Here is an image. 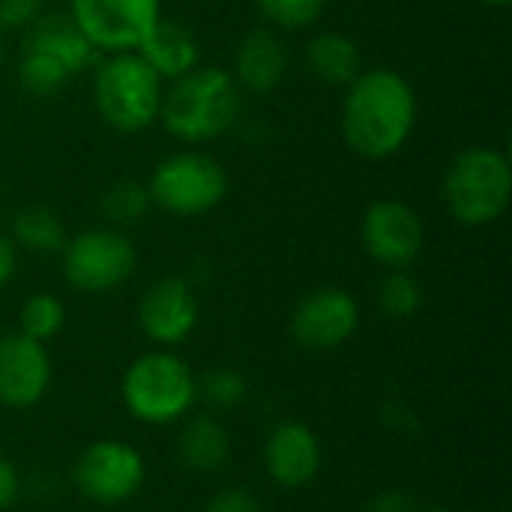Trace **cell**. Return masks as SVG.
Masks as SVG:
<instances>
[{
	"instance_id": "6da1fadb",
	"label": "cell",
	"mask_w": 512,
	"mask_h": 512,
	"mask_svg": "<svg viewBox=\"0 0 512 512\" xmlns=\"http://www.w3.org/2000/svg\"><path fill=\"white\" fill-rule=\"evenodd\" d=\"M417 126V93L411 81L387 66L363 69L342 99V138L369 159L381 162L396 156Z\"/></svg>"
},
{
	"instance_id": "7a4b0ae2",
	"label": "cell",
	"mask_w": 512,
	"mask_h": 512,
	"mask_svg": "<svg viewBox=\"0 0 512 512\" xmlns=\"http://www.w3.org/2000/svg\"><path fill=\"white\" fill-rule=\"evenodd\" d=\"M243 108V90L219 66H198L165 84L159 123L183 144H204L225 135Z\"/></svg>"
},
{
	"instance_id": "3957f363",
	"label": "cell",
	"mask_w": 512,
	"mask_h": 512,
	"mask_svg": "<svg viewBox=\"0 0 512 512\" xmlns=\"http://www.w3.org/2000/svg\"><path fill=\"white\" fill-rule=\"evenodd\" d=\"M165 81L138 51L102 54L93 63V105L114 132L135 135L159 120Z\"/></svg>"
},
{
	"instance_id": "277c9868",
	"label": "cell",
	"mask_w": 512,
	"mask_h": 512,
	"mask_svg": "<svg viewBox=\"0 0 512 512\" xmlns=\"http://www.w3.org/2000/svg\"><path fill=\"white\" fill-rule=\"evenodd\" d=\"M441 195L447 213L465 228H486L498 222L510 207V156L498 147L462 150L447 165Z\"/></svg>"
},
{
	"instance_id": "5b68a950",
	"label": "cell",
	"mask_w": 512,
	"mask_h": 512,
	"mask_svg": "<svg viewBox=\"0 0 512 512\" xmlns=\"http://www.w3.org/2000/svg\"><path fill=\"white\" fill-rule=\"evenodd\" d=\"M150 204L171 216H204L228 195L225 168L201 150L165 156L147 180Z\"/></svg>"
},
{
	"instance_id": "8992f818",
	"label": "cell",
	"mask_w": 512,
	"mask_h": 512,
	"mask_svg": "<svg viewBox=\"0 0 512 512\" xmlns=\"http://www.w3.org/2000/svg\"><path fill=\"white\" fill-rule=\"evenodd\" d=\"M198 384L192 369L165 351L144 354L123 378L126 408L144 423H171L183 417L195 402Z\"/></svg>"
},
{
	"instance_id": "52a82bcc",
	"label": "cell",
	"mask_w": 512,
	"mask_h": 512,
	"mask_svg": "<svg viewBox=\"0 0 512 512\" xmlns=\"http://www.w3.org/2000/svg\"><path fill=\"white\" fill-rule=\"evenodd\" d=\"M63 273L66 282L84 294H102L120 288L135 270V246L126 231L102 225L87 228L63 243Z\"/></svg>"
},
{
	"instance_id": "ba28073f",
	"label": "cell",
	"mask_w": 512,
	"mask_h": 512,
	"mask_svg": "<svg viewBox=\"0 0 512 512\" xmlns=\"http://www.w3.org/2000/svg\"><path fill=\"white\" fill-rule=\"evenodd\" d=\"M72 24L99 54L135 51L162 18V0H69Z\"/></svg>"
},
{
	"instance_id": "9c48e42d",
	"label": "cell",
	"mask_w": 512,
	"mask_h": 512,
	"mask_svg": "<svg viewBox=\"0 0 512 512\" xmlns=\"http://www.w3.org/2000/svg\"><path fill=\"white\" fill-rule=\"evenodd\" d=\"M360 240L369 258L381 267L408 270L426 246V225L411 204L399 198H381L366 207Z\"/></svg>"
},
{
	"instance_id": "30bf717a",
	"label": "cell",
	"mask_w": 512,
	"mask_h": 512,
	"mask_svg": "<svg viewBox=\"0 0 512 512\" xmlns=\"http://www.w3.org/2000/svg\"><path fill=\"white\" fill-rule=\"evenodd\" d=\"M75 486L96 504H120L132 498L144 483L141 456L120 441H96L75 462Z\"/></svg>"
},
{
	"instance_id": "8fae6325",
	"label": "cell",
	"mask_w": 512,
	"mask_h": 512,
	"mask_svg": "<svg viewBox=\"0 0 512 512\" xmlns=\"http://www.w3.org/2000/svg\"><path fill=\"white\" fill-rule=\"evenodd\" d=\"M357 324L360 309L348 291L315 288L297 303L291 315V336L309 351H330L348 342Z\"/></svg>"
},
{
	"instance_id": "7c38bea8",
	"label": "cell",
	"mask_w": 512,
	"mask_h": 512,
	"mask_svg": "<svg viewBox=\"0 0 512 512\" xmlns=\"http://www.w3.org/2000/svg\"><path fill=\"white\" fill-rule=\"evenodd\" d=\"M198 315H201V306H198L192 285L177 276L153 282L138 303L141 330L150 342H159V345L183 342L195 330Z\"/></svg>"
},
{
	"instance_id": "4fadbf2b",
	"label": "cell",
	"mask_w": 512,
	"mask_h": 512,
	"mask_svg": "<svg viewBox=\"0 0 512 512\" xmlns=\"http://www.w3.org/2000/svg\"><path fill=\"white\" fill-rule=\"evenodd\" d=\"M51 363L42 342L15 333L0 339V402L9 408L36 405L48 387Z\"/></svg>"
},
{
	"instance_id": "5bb4252c",
	"label": "cell",
	"mask_w": 512,
	"mask_h": 512,
	"mask_svg": "<svg viewBox=\"0 0 512 512\" xmlns=\"http://www.w3.org/2000/svg\"><path fill=\"white\" fill-rule=\"evenodd\" d=\"M285 72H288V51H285V42L270 27L249 30L240 39L234 51V69H231L240 90L267 96L282 84Z\"/></svg>"
},
{
	"instance_id": "9a60e30c",
	"label": "cell",
	"mask_w": 512,
	"mask_h": 512,
	"mask_svg": "<svg viewBox=\"0 0 512 512\" xmlns=\"http://www.w3.org/2000/svg\"><path fill=\"white\" fill-rule=\"evenodd\" d=\"M264 462H267V474L279 486H288V489L306 486L309 480H315L321 468L318 438L303 423H282L267 441Z\"/></svg>"
},
{
	"instance_id": "2e32d148",
	"label": "cell",
	"mask_w": 512,
	"mask_h": 512,
	"mask_svg": "<svg viewBox=\"0 0 512 512\" xmlns=\"http://www.w3.org/2000/svg\"><path fill=\"white\" fill-rule=\"evenodd\" d=\"M147 66L168 84L183 78L186 72L201 66V42L195 39V33L171 18H159L156 27L141 39V45L135 48Z\"/></svg>"
},
{
	"instance_id": "e0dca14e",
	"label": "cell",
	"mask_w": 512,
	"mask_h": 512,
	"mask_svg": "<svg viewBox=\"0 0 512 512\" xmlns=\"http://www.w3.org/2000/svg\"><path fill=\"white\" fill-rule=\"evenodd\" d=\"M24 48H36L57 63L69 69V75H81L93 69L96 63V48L81 36V30L72 24L69 15H39L27 30H24Z\"/></svg>"
},
{
	"instance_id": "ac0fdd59",
	"label": "cell",
	"mask_w": 512,
	"mask_h": 512,
	"mask_svg": "<svg viewBox=\"0 0 512 512\" xmlns=\"http://www.w3.org/2000/svg\"><path fill=\"white\" fill-rule=\"evenodd\" d=\"M306 66L309 72L333 87H348L363 72L360 45L345 33H318L306 45Z\"/></svg>"
},
{
	"instance_id": "d6986e66",
	"label": "cell",
	"mask_w": 512,
	"mask_h": 512,
	"mask_svg": "<svg viewBox=\"0 0 512 512\" xmlns=\"http://www.w3.org/2000/svg\"><path fill=\"white\" fill-rule=\"evenodd\" d=\"M231 441L222 423H216L213 417H195L189 420V426L183 429L180 438V456L192 471H216L222 468V462L228 459Z\"/></svg>"
},
{
	"instance_id": "ffe728a7",
	"label": "cell",
	"mask_w": 512,
	"mask_h": 512,
	"mask_svg": "<svg viewBox=\"0 0 512 512\" xmlns=\"http://www.w3.org/2000/svg\"><path fill=\"white\" fill-rule=\"evenodd\" d=\"M9 237H12L15 246H21L27 252H36V255H54L66 243L63 222L48 207H24V210H18L15 219H12V234Z\"/></svg>"
},
{
	"instance_id": "44dd1931",
	"label": "cell",
	"mask_w": 512,
	"mask_h": 512,
	"mask_svg": "<svg viewBox=\"0 0 512 512\" xmlns=\"http://www.w3.org/2000/svg\"><path fill=\"white\" fill-rule=\"evenodd\" d=\"M18 321H21V333L24 336L36 339V342H45V339L60 333L63 321H66V309H63V303L54 294L42 291V294H30L24 300Z\"/></svg>"
},
{
	"instance_id": "7402d4cb",
	"label": "cell",
	"mask_w": 512,
	"mask_h": 512,
	"mask_svg": "<svg viewBox=\"0 0 512 512\" xmlns=\"http://www.w3.org/2000/svg\"><path fill=\"white\" fill-rule=\"evenodd\" d=\"M423 303V288L408 270H390L378 288V306L390 318H411Z\"/></svg>"
},
{
	"instance_id": "603a6c76",
	"label": "cell",
	"mask_w": 512,
	"mask_h": 512,
	"mask_svg": "<svg viewBox=\"0 0 512 512\" xmlns=\"http://www.w3.org/2000/svg\"><path fill=\"white\" fill-rule=\"evenodd\" d=\"M150 192L144 183L135 180H123L114 183L105 195H102V213L114 222V225H135L147 210H150Z\"/></svg>"
},
{
	"instance_id": "cb8c5ba5",
	"label": "cell",
	"mask_w": 512,
	"mask_h": 512,
	"mask_svg": "<svg viewBox=\"0 0 512 512\" xmlns=\"http://www.w3.org/2000/svg\"><path fill=\"white\" fill-rule=\"evenodd\" d=\"M255 6L261 18L279 30H306L324 12V0H255Z\"/></svg>"
},
{
	"instance_id": "d4e9b609",
	"label": "cell",
	"mask_w": 512,
	"mask_h": 512,
	"mask_svg": "<svg viewBox=\"0 0 512 512\" xmlns=\"http://www.w3.org/2000/svg\"><path fill=\"white\" fill-rule=\"evenodd\" d=\"M246 396V381L234 369H213L204 378V399L216 408H234Z\"/></svg>"
},
{
	"instance_id": "484cf974",
	"label": "cell",
	"mask_w": 512,
	"mask_h": 512,
	"mask_svg": "<svg viewBox=\"0 0 512 512\" xmlns=\"http://www.w3.org/2000/svg\"><path fill=\"white\" fill-rule=\"evenodd\" d=\"M45 0H0V33H24L39 15Z\"/></svg>"
},
{
	"instance_id": "4316f807",
	"label": "cell",
	"mask_w": 512,
	"mask_h": 512,
	"mask_svg": "<svg viewBox=\"0 0 512 512\" xmlns=\"http://www.w3.org/2000/svg\"><path fill=\"white\" fill-rule=\"evenodd\" d=\"M207 512H261V510H258L255 495H249L246 489H225V492H219V495L210 501Z\"/></svg>"
},
{
	"instance_id": "83f0119b",
	"label": "cell",
	"mask_w": 512,
	"mask_h": 512,
	"mask_svg": "<svg viewBox=\"0 0 512 512\" xmlns=\"http://www.w3.org/2000/svg\"><path fill=\"white\" fill-rule=\"evenodd\" d=\"M15 267H18V246L12 243L9 234L0 231V288H6L12 282Z\"/></svg>"
},
{
	"instance_id": "f1b7e54d",
	"label": "cell",
	"mask_w": 512,
	"mask_h": 512,
	"mask_svg": "<svg viewBox=\"0 0 512 512\" xmlns=\"http://www.w3.org/2000/svg\"><path fill=\"white\" fill-rule=\"evenodd\" d=\"M18 498V474L15 468L0 456V510H6Z\"/></svg>"
},
{
	"instance_id": "f546056e",
	"label": "cell",
	"mask_w": 512,
	"mask_h": 512,
	"mask_svg": "<svg viewBox=\"0 0 512 512\" xmlns=\"http://www.w3.org/2000/svg\"><path fill=\"white\" fill-rule=\"evenodd\" d=\"M477 3H483V6H495V9H507L512 0H477Z\"/></svg>"
},
{
	"instance_id": "4dcf8cb0",
	"label": "cell",
	"mask_w": 512,
	"mask_h": 512,
	"mask_svg": "<svg viewBox=\"0 0 512 512\" xmlns=\"http://www.w3.org/2000/svg\"><path fill=\"white\" fill-rule=\"evenodd\" d=\"M3 60H6V45H3V33H0V66H3Z\"/></svg>"
},
{
	"instance_id": "1f68e13d",
	"label": "cell",
	"mask_w": 512,
	"mask_h": 512,
	"mask_svg": "<svg viewBox=\"0 0 512 512\" xmlns=\"http://www.w3.org/2000/svg\"><path fill=\"white\" fill-rule=\"evenodd\" d=\"M432 512H450V510H432Z\"/></svg>"
}]
</instances>
